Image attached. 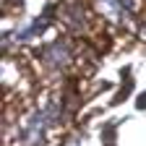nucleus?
I'll return each mask as SVG.
<instances>
[{
    "label": "nucleus",
    "instance_id": "nucleus-2",
    "mask_svg": "<svg viewBox=\"0 0 146 146\" xmlns=\"http://www.w3.org/2000/svg\"><path fill=\"white\" fill-rule=\"evenodd\" d=\"M104 146H115V125L104 128Z\"/></svg>",
    "mask_w": 146,
    "mask_h": 146
},
{
    "label": "nucleus",
    "instance_id": "nucleus-3",
    "mask_svg": "<svg viewBox=\"0 0 146 146\" xmlns=\"http://www.w3.org/2000/svg\"><path fill=\"white\" fill-rule=\"evenodd\" d=\"M136 107H138V110H146V91H141V94H138V99H136Z\"/></svg>",
    "mask_w": 146,
    "mask_h": 146
},
{
    "label": "nucleus",
    "instance_id": "nucleus-1",
    "mask_svg": "<svg viewBox=\"0 0 146 146\" xmlns=\"http://www.w3.org/2000/svg\"><path fill=\"white\" fill-rule=\"evenodd\" d=\"M44 55H47V60L52 65H65L68 63V47H65V42H52L44 50Z\"/></svg>",
    "mask_w": 146,
    "mask_h": 146
}]
</instances>
